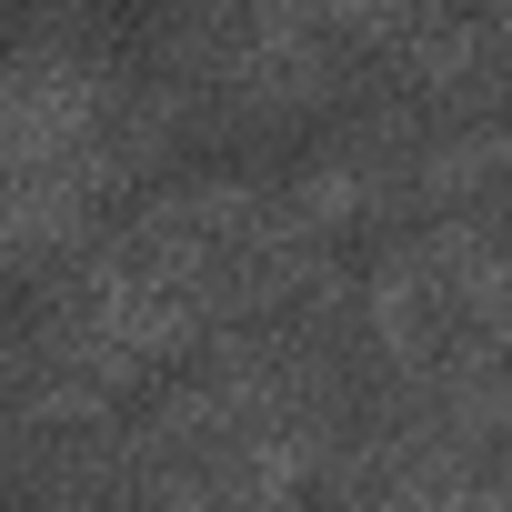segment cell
Instances as JSON below:
<instances>
[{
  "mask_svg": "<svg viewBox=\"0 0 512 512\" xmlns=\"http://www.w3.org/2000/svg\"><path fill=\"white\" fill-rule=\"evenodd\" d=\"M372 201V181H362V161H322L312 181H302V231H332V221H352Z\"/></svg>",
  "mask_w": 512,
  "mask_h": 512,
  "instance_id": "obj_1",
  "label": "cell"
}]
</instances>
